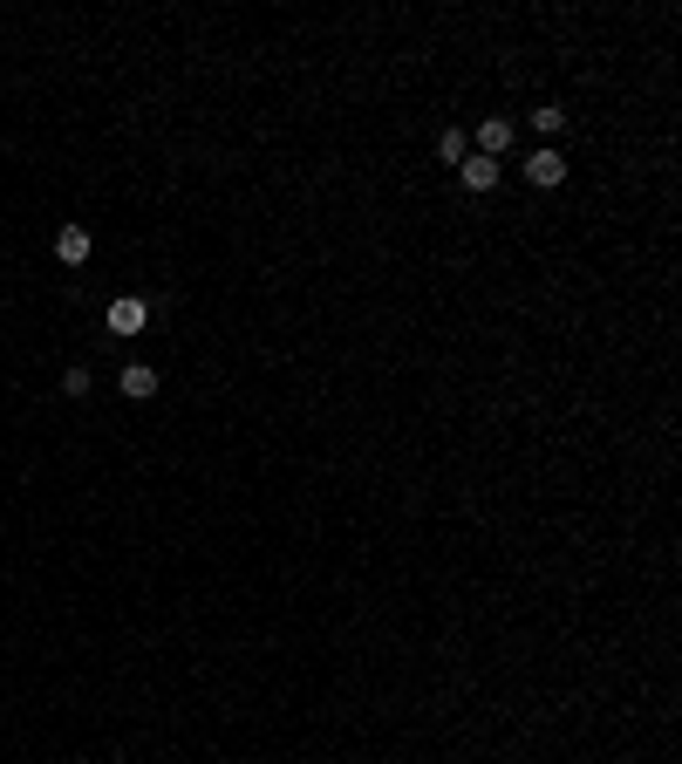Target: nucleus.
<instances>
[{
  "label": "nucleus",
  "instance_id": "obj_3",
  "mask_svg": "<svg viewBox=\"0 0 682 764\" xmlns=\"http://www.w3.org/2000/svg\"><path fill=\"white\" fill-rule=\"evenodd\" d=\"M89 253H96V239H89V226H62V232H55V260H62V267H82Z\"/></svg>",
  "mask_w": 682,
  "mask_h": 764
},
{
  "label": "nucleus",
  "instance_id": "obj_1",
  "mask_svg": "<svg viewBox=\"0 0 682 764\" xmlns=\"http://www.w3.org/2000/svg\"><path fill=\"white\" fill-rule=\"evenodd\" d=\"M110 335H144L151 328V301H137V294H123V301H110Z\"/></svg>",
  "mask_w": 682,
  "mask_h": 764
},
{
  "label": "nucleus",
  "instance_id": "obj_7",
  "mask_svg": "<svg viewBox=\"0 0 682 764\" xmlns=\"http://www.w3.org/2000/svg\"><path fill=\"white\" fill-rule=\"evenodd\" d=\"M437 157H444V164H464V157H471V137H464V130H444V137H437Z\"/></svg>",
  "mask_w": 682,
  "mask_h": 764
},
{
  "label": "nucleus",
  "instance_id": "obj_8",
  "mask_svg": "<svg viewBox=\"0 0 682 764\" xmlns=\"http://www.w3.org/2000/svg\"><path fill=\"white\" fill-rule=\"evenodd\" d=\"M532 130H539V137H560V130H567V110H553V103L532 110Z\"/></svg>",
  "mask_w": 682,
  "mask_h": 764
},
{
  "label": "nucleus",
  "instance_id": "obj_6",
  "mask_svg": "<svg viewBox=\"0 0 682 764\" xmlns=\"http://www.w3.org/2000/svg\"><path fill=\"white\" fill-rule=\"evenodd\" d=\"M116 389H123L130 403H151V396H157V376H151V362H130V369H123V382H116Z\"/></svg>",
  "mask_w": 682,
  "mask_h": 764
},
{
  "label": "nucleus",
  "instance_id": "obj_9",
  "mask_svg": "<svg viewBox=\"0 0 682 764\" xmlns=\"http://www.w3.org/2000/svg\"><path fill=\"white\" fill-rule=\"evenodd\" d=\"M89 389H96L89 369H69V376H62V396H89Z\"/></svg>",
  "mask_w": 682,
  "mask_h": 764
},
{
  "label": "nucleus",
  "instance_id": "obj_2",
  "mask_svg": "<svg viewBox=\"0 0 682 764\" xmlns=\"http://www.w3.org/2000/svg\"><path fill=\"white\" fill-rule=\"evenodd\" d=\"M526 178H532L539 191H553L560 178H567V157L553 151V144H539V151H532V164H526Z\"/></svg>",
  "mask_w": 682,
  "mask_h": 764
},
{
  "label": "nucleus",
  "instance_id": "obj_5",
  "mask_svg": "<svg viewBox=\"0 0 682 764\" xmlns=\"http://www.w3.org/2000/svg\"><path fill=\"white\" fill-rule=\"evenodd\" d=\"M498 151H512V116H485L478 123V157H498Z\"/></svg>",
  "mask_w": 682,
  "mask_h": 764
},
{
  "label": "nucleus",
  "instance_id": "obj_4",
  "mask_svg": "<svg viewBox=\"0 0 682 764\" xmlns=\"http://www.w3.org/2000/svg\"><path fill=\"white\" fill-rule=\"evenodd\" d=\"M457 185H464V191H492L498 185V157H478V151H471L464 164H457Z\"/></svg>",
  "mask_w": 682,
  "mask_h": 764
}]
</instances>
